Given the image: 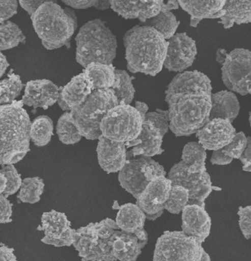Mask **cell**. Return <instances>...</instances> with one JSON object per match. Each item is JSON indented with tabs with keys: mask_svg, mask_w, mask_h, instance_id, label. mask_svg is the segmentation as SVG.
I'll use <instances>...</instances> for the list:
<instances>
[{
	"mask_svg": "<svg viewBox=\"0 0 251 261\" xmlns=\"http://www.w3.org/2000/svg\"><path fill=\"white\" fill-rule=\"evenodd\" d=\"M123 41L130 72L156 76L162 70L168 41L155 28L137 24L125 33Z\"/></svg>",
	"mask_w": 251,
	"mask_h": 261,
	"instance_id": "cell-1",
	"label": "cell"
},
{
	"mask_svg": "<svg viewBox=\"0 0 251 261\" xmlns=\"http://www.w3.org/2000/svg\"><path fill=\"white\" fill-rule=\"evenodd\" d=\"M22 100L0 106V164L14 165L30 151L32 125Z\"/></svg>",
	"mask_w": 251,
	"mask_h": 261,
	"instance_id": "cell-2",
	"label": "cell"
},
{
	"mask_svg": "<svg viewBox=\"0 0 251 261\" xmlns=\"http://www.w3.org/2000/svg\"><path fill=\"white\" fill-rule=\"evenodd\" d=\"M35 32L48 50L70 47L77 27V18L71 8H63L55 1L45 0L32 16Z\"/></svg>",
	"mask_w": 251,
	"mask_h": 261,
	"instance_id": "cell-3",
	"label": "cell"
},
{
	"mask_svg": "<svg viewBox=\"0 0 251 261\" xmlns=\"http://www.w3.org/2000/svg\"><path fill=\"white\" fill-rule=\"evenodd\" d=\"M165 101L169 107L170 129L176 137L196 134L210 120L211 94H178Z\"/></svg>",
	"mask_w": 251,
	"mask_h": 261,
	"instance_id": "cell-4",
	"label": "cell"
},
{
	"mask_svg": "<svg viewBox=\"0 0 251 261\" xmlns=\"http://www.w3.org/2000/svg\"><path fill=\"white\" fill-rule=\"evenodd\" d=\"M75 60L86 68L92 63L111 65L117 56V37L101 19L89 21L76 36Z\"/></svg>",
	"mask_w": 251,
	"mask_h": 261,
	"instance_id": "cell-5",
	"label": "cell"
},
{
	"mask_svg": "<svg viewBox=\"0 0 251 261\" xmlns=\"http://www.w3.org/2000/svg\"><path fill=\"white\" fill-rule=\"evenodd\" d=\"M117 229L116 221L108 218L75 229L73 246L82 261H117L113 241Z\"/></svg>",
	"mask_w": 251,
	"mask_h": 261,
	"instance_id": "cell-6",
	"label": "cell"
},
{
	"mask_svg": "<svg viewBox=\"0 0 251 261\" xmlns=\"http://www.w3.org/2000/svg\"><path fill=\"white\" fill-rule=\"evenodd\" d=\"M119 105L111 89L94 90L86 101L71 111L74 123L82 138L99 140L102 135L100 124L108 111Z\"/></svg>",
	"mask_w": 251,
	"mask_h": 261,
	"instance_id": "cell-7",
	"label": "cell"
},
{
	"mask_svg": "<svg viewBox=\"0 0 251 261\" xmlns=\"http://www.w3.org/2000/svg\"><path fill=\"white\" fill-rule=\"evenodd\" d=\"M143 123V117L135 107L119 104L102 119L100 130L102 136L112 141L128 143L140 136Z\"/></svg>",
	"mask_w": 251,
	"mask_h": 261,
	"instance_id": "cell-8",
	"label": "cell"
},
{
	"mask_svg": "<svg viewBox=\"0 0 251 261\" xmlns=\"http://www.w3.org/2000/svg\"><path fill=\"white\" fill-rule=\"evenodd\" d=\"M202 244L183 231H165L157 240L153 261H200Z\"/></svg>",
	"mask_w": 251,
	"mask_h": 261,
	"instance_id": "cell-9",
	"label": "cell"
},
{
	"mask_svg": "<svg viewBox=\"0 0 251 261\" xmlns=\"http://www.w3.org/2000/svg\"><path fill=\"white\" fill-rule=\"evenodd\" d=\"M166 174L162 165L151 158L140 156L127 160L118 179L122 188L137 199L150 181Z\"/></svg>",
	"mask_w": 251,
	"mask_h": 261,
	"instance_id": "cell-10",
	"label": "cell"
},
{
	"mask_svg": "<svg viewBox=\"0 0 251 261\" xmlns=\"http://www.w3.org/2000/svg\"><path fill=\"white\" fill-rule=\"evenodd\" d=\"M222 79L228 90L242 96L249 94L251 84V51L236 48L226 56L222 65Z\"/></svg>",
	"mask_w": 251,
	"mask_h": 261,
	"instance_id": "cell-11",
	"label": "cell"
},
{
	"mask_svg": "<svg viewBox=\"0 0 251 261\" xmlns=\"http://www.w3.org/2000/svg\"><path fill=\"white\" fill-rule=\"evenodd\" d=\"M168 179L171 180L173 186H182L189 191V204H198L203 207H205V200L214 188L207 171L191 173L182 160L172 167Z\"/></svg>",
	"mask_w": 251,
	"mask_h": 261,
	"instance_id": "cell-12",
	"label": "cell"
},
{
	"mask_svg": "<svg viewBox=\"0 0 251 261\" xmlns=\"http://www.w3.org/2000/svg\"><path fill=\"white\" fill-rule=\"evenodd\" d=\"M168 41V54L163 67L170 72L181 73L190 67L196 60L198 54L196 41L186 33H180Z\"/></svg>",
	"mask_w": 251,
	"mask_h": 261,
	"instance_id": "cell-13",
	"label": "cell"
},
{
	"mask_svg": "<svg viewBox=\"0 0 251 261\" xmlns=\"http://www.w3.org/2000/svg\"><path fill=\"white\" fill-rule=\"evenodd\" d=\"M172 186L171 180L166 176H159L150 181L138 196L136 204L145 213L148 220H156L163 214Z\"/></svg>",
	"mask_w": 251,
	"mask_h": 261,
	"instance_id": "cell-14",
	"label": "cell"
},
{
	"mask_svg": "<svg viewBox=\"0 0 251 261\" xmlns=\"http://www.w3.org/2000/svg\"><path fill=\"white\" fill-rule=\"evenodd\" d=\"M41 230L44 236L41 242L56 247L73 245L74 232L71 222L64 213L52 211L43 213L41 216Z\"/></svg>",
	"mask_w": 251,
	"mask_h": 261,
	"instance_id": "cell-15",
	"label": "cell"
},
{
	"mask_svg": "<svg viewBox=\"0 0 251 261\" xmlns=\"http://www.w3.org/2000/svg\"><path fill=\"white\" fill-rule=\"evenodd\" d=\"M237 132L232 122L225 119L216 118L209 120L196 133L198 143L205 150L217 151L231 143Z\"/></svg>",
	"mask_w": 251,
	"mask_h": 261,
	"instance_id": "cell-16",
	"label": "cell"
},
{
	"mask_svg": "<svg viewBox=\"0 0 251 261\" xmlns=\"http://www.w3.org/2000/svg\"><path fill=\"white\" fill-rule=\"evenodd\" d=\"M60 94V87L47 79L30 81L24 89L23 103L34 109L47 110L58 103Z\"/></svg>",
	"mask_w": 251,
	"mask_h": 261,
	"instance_id": "cell-17",
	"label": "cell"
},
{
	"mask_svg": "<svg viewBox=\"0 0 251 261\" xmlns=\"http://www.w3.org/2000/svg\"><path fill=\"white\" fill-rule=\"evenodd\" d=\"M163 138L162 134L156 127L148 120H145L140 136L133 141L125 143L127 148L133 147V149L127 152V160L138 156L152 158L161 155L164 151L161 148Z\"/></svg>",
	"mask_w": 251,
	"mask_h": 261,
	"instance_id": "cell-18",
	"label": "cell"
},
{
	"mask_svg": "<svg viewBox=\"0 0 251 261\" xmlns=\"http://www.w3.org/2000/svg\"><path fill=\"white\" fill-rule=\"evenodd\" d=\"M211 80L207 75L198 70L187 71L175 76L165 91V100L178 94L211 93Z\"/></svg>",
	"mask_w": 251,
	"mask_h": 261,
	"instance_id": "cell-19",
	"label": "cell"
},
{
	"mask_svg": "<svg viewBox=\"0 0 251 261\" xmlns=\"http://www.w3.org/2000/svg\"><path fill=\"white\" fill-rule=\"evenodd\" d=\"M110 8L126 19H138L142 23L156 17L160 6L156 0H110Z\"/></svg>",
	"mask_w": 251,
	"mask_h": 261,
	"instance_id": "cell-20",
	"label": "cell"
},
{
	"mask_svg": "<svg viewBox=\"0 0 251 261\" xmlns=\"http://www.w3.org/2000/svg\"><path fill=\"white\" fill-rule=\"evenodd\" d=\"M211 220L205 207L188 204L182 212L183 232L194 238L201 244L210 234Z\"/></svg>",
	"mask_w": 251,
	"mask_h": 261,
	"instance_id": "cell-21",
	"label": "cell"
},
{
	"mask_svg": "<svg viewBox=\"0 0 251 261\" xmlns=\"http://www.w3.org/2000/svg\"><path fill=\"white\" fill-rule=\"evenodd\" d=\"M98 140L97 153L100 168L107 173L121 171L127 161L126 144L112 141L102 135Z\"/></svg>",
	"mask_w": 251,
	"mask_h": 261,
	"instance_id": "cell-22",
	"label": "cell"
},
{
	"mask_svg": "<svg viewBox=\"0 0 251 261\" xmlns=\"http://www.w3.org/2000/svg\"><path fill=\"white\" fill-rule=\"evenodd\" d=\"M92 92V84L82 72L72 77L64 87H60L58 104L64 112H71L83 103Z\"/></svg>",
	"mask_w": 251,
	"mask_h": 261,
	"instance_id": "cell-23",
	"label": "cell"
},
{
	"mask_svg": "<svg viewBox=\"0 0 251 261\" xmlns=\"http://www.w3.org/2000/svg\"><path fill=\"white\" fill-rule=\"evenodd\" d=\"M226 0H179L180 7L190 15V25L196 28L206 19H220Z\"/></svg>",
	"mask_w": 251,
	"mask_h": 261,
	"instance_id": "cell-24",
	"label": "cell"
},
{
	"mask_svg": "<svg viewBox=\"0 0 251 261\" xmlns=\"http://www.w3.org/2000/svg\"><path fill=\"white\" fill-rule=\"evenodd\" d=\"M147 216L137 204L128 203L119 207L116 223L119 229L124 232L136 234L143 240L148 241L145 224Z\"/></svg>",
	"mask_w": 251,
	"mask_h": 261,
	"instance_id": "cell-25",
	"label": "cell"
},
{
	"mask_svg": "<svg viewBox=\"0 0 251 261\" xmlns=\"http://www.w3.org/2000/svg\"><path fill=\"white\" fill-rule=\"evenodd\" d=\"M148 241L136 234L117 229L114 234V256L117 260L136 261Z\"/></svg>",
	"mask_w": 251,
	"mask_h": 261,
	"instance_id": "cell-26",
	"label": "cell"
},
{
	"mask_svg": "<svg viewBox=\"0 0 251 261\" xmlns=\"http://www.w3.org/2000/svg\"><path fill=\"white\" fill-rule=\"evenodd\" d=\"M210 120L220 118L234 121L240 111V105L237 95L229 90H222L211 94Z\"/></svg>",
	"mask_w": 251,
	"mask_h": 261,
	"instance_id": "cell-27",
	"label": "cell"
},
{
	"mask_svg": "<svg viewBox=\"0 0 251 261\" xmlns=\"http://www.w3.org/2000/svg\"><path fill=\"white\" fill-rule=\"evenodd\" d=\"M224 10L225 14L219 23L225 29H229L237 24L251 22V0H226Z\"/></svg>",
	"mask_w": 251,
	"mask_h": 261,
	"instance_id": "cell-28",
	"label": "cell"
},
{
	"mask_svg": "<svg viewBox=\"0 0 251 261\" xmlns=\"http://www.w3.org/2000/svg\"><path fill=\"white\" fill-rule=\"evenodd\" d=\"M116 68L113 64L92 63L84 69L83 72L87 75L92 90H108L111 89L115 82Z\"/></svg>",
	"mask_w": 251,
	"mask_h": 261,
	"instance_id": "cell-29",
	"label": "cell"
},
{
	"mask_svg": "<svg viewBox=\"0 0 251 261\" xmlns=\"http://www.w3.org/2000/svg\"><path fill=\"white\" fill-rule=\"evenodd\" d=\"M182 161L188 167V170L191 173H204L206 171V150L202 145L196 142L187 143L183 148L182 152Z\"/></svg>",
	"mask_w": 251,
	"mask_h": 261,
	"instance_id": "cell-30",
	"label": "cell"
},
{
	"mask_svg": "<svg viewBox=\"0 0 251 261\" xmlns=\"http://www.w3.org/2000/svg\"><path fill=\"white\" fill-rule=\"evenodd\" d=\"M115 75V82L111 90L115 92L119 104L130 105L136 93V90L132 84V81L134 77H131L123 69H116Z\"/></svg>",
	"mask_w": 251,
	"mask_h": 261,
	"instance_id": "cell-31",
	"label": "cell"
},
{
	"mask_svg": "<svg viewBox=\"0 0 251 261\" xmlns=\"http://www.w3.org/2000/svg\"><path fill=\"white\" fill-rule=\"evenodd\" d=\"M53 121L47 115H40L32 122L31 138L35 145L43 147L50 142L53 135Z\"/></svg>",
	"mask_w": 251,
	"mask_h": 261,
	"instance_id": "cell-32",
	"label": "cell"
},
{
	"mask_svg": "<svg viewBox=\"0 0 251 261\" xmlns=\"http://www.w3.org/2000/svg\"><path fill=\"white\" fill-rule=\"evenodd\" d=\"M56 132L59 140L65 145H74L81 140L82 136L74 123L70 112L63 114L58 120Z\"/></svg>",
	"mask_w": 251,
	"mask_h": 261,
	"instance_id": "cell-33",
	"label": "cell"
},
{
	"mask_svg": "<svg viewBox=\"0 0 251 261\" xmlns=\"http://www.w3.org/2000/svg\"><path fill=\"white\" fill-rule=\"evenodd\" d=\"M26 37L17 24L11 21L0 23V50H8L25 43Z\"/></svg>",
	"mask_w": 251,
	"mask_h": 261,
	"instance_id": "cell-34",
	"label": "cell"
},
{
	"mask_svg": "<svg viewBox=\"0 0 251 261\" xmlns=\"http://www.w3.org/2000/svg\"><path fill=\"white\" fill-rule=\"evenodd\" d=\"M176 16L170 11L163 10L158 16L144 23V25L151 26L161 33L166 40H170L176 35L177 29L180 24Z\"/></svg>",
	"mask_w": 251,
	"mask_h": 261,
	"instance_id": "cell-35",
	"label": "cell"
},
{
	"mask_svg": "<svg viewBox=\"0 0 251 261\" xmlns=\"http://www.w3.org/2000/svg\"><path fill=\"white\" fill-rule=\"evenodd\" d=\"M13 72L14 69H11L7 79H3L0 82V106L12 103L19 96L24 87L20 76Z\"/></svg>",
	"mask_w": 251,
	"mask_h": 261,
	"instance_id": "cell-36",
	"label": "cell"
},
{
	"mask_svg": "<svg viewBox=\"0 0 251 261\" xmlns=\"http://www.w3.org/2000/svg\"><path fill=\"white\" fill-rule=\"evenodd\" d=\"M44 189V180L41 178H26L22 181L18 199L22 203L36 204L40 201Z\"/></svg>",
	"mask_w": 251,
	"mask_h": 261,
	"instance_id": "cell-37",
	"label": "cell"
},
{
	"mask_svg": "<svg viewBox=\"0 0 251 261\" xmlns=\"http://www.w3.org/2000/svg\"><path fill=\"white\" fill-rule=\"evenodd\" d=\"M189 191L180 186H172L170 196L165 203L164 209L172 214H179L183 212L185 206L189 204Z\"/></svg>",
	"mask_w": 251,
	"mask_h": 261,
	"instance_id": "cell-38",
	"label": "cell"
},
{
	"mask_svg": "<svg viewBox=\"0 0 251 261\" xmlns=\"http://www.w3.org/2000/svg\"><path fill=\"white\" fill-rule=\"evenodd\" d=\"M0 174L3 175L6 179V190L2 193L6 198L11 195L14 194L20 189L22 180H21L20 174L18 173L14 165L3 166L0 171Z\"/></svg>",
	"mask_w": 251,
	"mask_h": 261,
	"instance_id": "cell-39",
	"label": "cell"
},
{
	"mask_svg": "<svg viewBox=\"0 0 251 261\" xmlns=\"http://www.w3.org/2000/svg\"><path fill=\"white\" fill-rule=\"evenodd\" d=\"M247 145V138H246L244 132L237 133L235 138L229 145H226L222 151L226 156L231 159H240L245 151Z\"/></svg>",
	"mask_w": 251,
	"mask_h": 261,
	"instance_id": "cell-40",
	"label": "cell"
},
{
	"mask_svg": "<svg viewBox=\"0 0 251 261\" xmlns=\"http://www.w3.org/2000/svg\"><path fill=\"white\" fill-rule=\"evenodd\" d=\"M145 120L150 122L164 136L170 129L169 111L157 109L156 112H148Z\"/></svg>",
	"mask_w": 251,
	"mask_h": 261,
	"instance_id": "cell-41",
	"label": "cell"
},
{
	"mask_svg": "<svg viewBox=\"0 0 251 261\" xmlns=\"http://www.w3.org/2000/svg\"><path fill=\"white\" fill-rule=\"evenodd\" d=\"M66 6L74 9H87L95 8L98 10H107L110 8V0H62Z\"/></svg>",
	"mask_w": 251,
	"mask_h": 261,
	"instance_id": "cell-42",
	"label": "cell"
},
{
	"mask_svg": "<svg viewBox=\"0 0 251 261\" xmlns=\"http://www.w3.org/2000/svg\"><path fill=\"white\" fill-rule=\"evenodd\" d=\"M237 214L241 231L244 237L248 240L251 238V206H239Z\"/></svg>",
	"mask_w": 251,
	"mask_h": 261,
	"instance_id": "cell-43",
	"label": "cell"
},
{
	"mask_svg": "<svg viewBox=\"0 0 251 261\" xmlns=\"http://www.w3.org/2000/svg\"><path fill=\"white\" fill-rule=\"evenodd\" d=\"M18 1L16 0H1L0 1V23L8 21L17 14Z\"/></svg>",
	"mask_w": 251,
	"mask_h": 261,
	"instance_id": "cell-44",
	"label": "cell"
},
{
	"mask_svg": "<svg viewBox=\"0 0 251 261\" xmlns=\"http://www.w3.org/2000/svg\"><path fill=\"white\" fill-rule=\"evenodd\" d=\"M13 204L8 201L4 195L0 194V223L8 224L11 222L12 216Z\"/></svg>",
	"mask_w": 251,
	"mask_h": 261,
	"instance_id": "cell-45",
	"label": "cell"
},
{
	"mask_svg": "<svg viewBox=\"0 0 251 261\" xmlns=\"http://www.w3.org/2000/svg\"><path fill=\"white\" fill-rule=\"evenodd\" d=\"M44 2L45 0H19V3L21 7L32 16Z\"/></svg>",
	"mask_w": 251,
	"mask_h": 261,
	"instance_id": "cell-46",
	"label": "cell"
},
{
	"mask_svg": "<svg viewBox=\"0 0 251 261\" xmlns=\"http://www.w3.org/2000/svg\"><path fill=\"white\" fill-rule=\"evenodd\" d=\"M239 160L243 165L242 170L244 171L251 172V137L247 138V147Z\"/></svg>",
	"mask_w": 251,
	"mask_h": 261,
	"instance_id": "cell-47",
	"label": "cell"
},
{
	"mask_svg": "<svg viewBox=\"0 0 251 261\" xmlns=\"http://www.w3.org/2000/svg\"><path fill=\"white\" fill-rule=\"evenodd\" d=\"M233 161V159L229 158L222 152V149L217 150L213 152L211 159V164L226 165L230 164Z\"/></svg>",
	"mask_w": 251,
	"mask_h": 261,
	"instance_id": "cell-48",
	"label": "cell"
},
{
	"mask_svg": "<svg viewBox=\"0 0 251 261\" xmlns=\"http://www.w3.org/2000/svg\"><path fill=\"white\" fill-rule=\"evenodd\" d=\"M14 249L10 248L4 244L0 247V261H17L14 253Z\"/></svg>",
	"mask_w": 251,
	"mask_h": 261,
	"instance_id": "cell-49",
	"label": "cell"
},
{
	"mask_svg": "<svg viewBox=\"0 0 251 261\" xmlns=\"http://www.w3.org/2000/svg\"><path fill=\"white\" fill-rule=\"evenodd\" d=\"M135 108L140 112V115L143 117V121L145 122V117H146L148 111L149 110L148 104L145 103V102L136 101L135 102Z\"/></svg>",
	"mask_w": 251,
	"mask_h": 261,
	"instance_id": "cell-50",
	"label": "cell"
},
{
	"mask_svg": "<svg viewBox=\"0 0 251 261\" xmlns=\"http://www.w3.org/2000/svg\"><path fill=\"white\" fill-rule=\"evenodd\" d=\"M9 66L6 56L3 53H0V77H3Z\"/></svg>",
	"mask_w": 251,
	"mask_h": 261,
	"instance_id": "cell-51",
	"label": "cell"
},
{
	"mask_svg": "<svg viewBox=\"0 0 251 261\" xmlns=\"http://www.w3.org/2000/svg\"><path fill=\"white\" fill-rule=\"evenodd\" d=\"M228 54L226 52V49L219 48L217 50V62L219 63V64H224L225 60H226V56H227Z\"/></svg>",
	"mask_w": 251,
	"mask_h": 261,
	"instance_id": "cell-52",
	"label": "cell"
},
{
	"mask_svg": "<svg viewBox=\"0 0 251 261\" xmlns=\"http://www.w3.org/2000/svg\"><path fill=\"white\" fill-rule=\"evenodd\" d=\"M6 188V179L3 175L0 174V193L4 192Z\"/></svg>",
	"mask_w": 251,
	"mask_h": 261,
	"instance_id": "cell-53",
	"label": "cell"
},
{
	"mask_svg": "<svg viewBox=\"0 0 251 261\" xmlns=\"http://www.w3.org/2000/svg\"><path fill=\"white\" fill-rule=\"evenodd\" d=\"M200 261H211L210 256L209 255V254L205 251L204 252V254H203L202 258Z\"/></svg>",
	"mask_w": 251,
	"mask_h": 261,
	"instance_id": "cell-54",
	"label": "cell"
},
{
	"mask_svg": "<svg viewBox=\"0 0 251 261\" xmlns=\"http://www.w3.org/2000/svg\"><path fill=\"white\" fill-rule=\"evenodd\" d=\"M249 122H250V125L251 128V111L250 112V115H249Z\"/></svg>",
	"mask_w": 251,
	"mask_h": 261,
	"instance_id": "cell-55",
	"label": "cell"
},
{
	"mask_svg": "<svg viewBox=\"0 0 251 261\" xmlns=\"http://www.w3.org/2000/svg\"><path fill=\"white\" fill-rule=\"evenodd\" d=\"M249 94H250V95H251V84H250V87H249Z\"/></svg>",
	"mask_w": 251,
	"mask_h": 261,
	"instance_id": "cell-56",
	"label": "cell"
}]
</instances>
